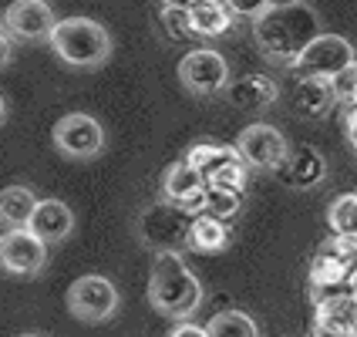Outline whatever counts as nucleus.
<instances>
[{"label": "nucleus", "instance_id": "f257e3e1", "mask_svg": "<svg viewBox=\"0 0 357 337\" xmlns=\"http://www.w3.org/2000/svg\"><path fill=\"white\" fill-rule=\"evenodd\" d=\"M324 34V24L320 14L307 3H277L270 7L259 20H253V40H257V51L270 64L277 68H294V61Z\"/></svg>", "mask_w": 357, "mask_h": 337}, {"label": "nucleus", "instance_id": "f03ea898", "mask_svg": "<svg viewBox=\"0 0 357 337\" xmlns=\"http://www.w3.org/2000/svg\"><path fill=\"white\" fill-rule=\"evenodd\" d=\"M202 283L182 253H155L149 270V304L169 320H189L202 307Z\"/></svg>", "mask_w": 357, "mask_h": 337}, {"label": "nucleus", "instance_id": "7ed1b4c3", "mask_svg": "<svg viewBox=\"0 0 357 337\" xmlns=\"http://www.w3.org/2000/svg\"><path fill=\"white\" fill-rule=\"evenodd\" d=\"M47 44L68 68L78 71H95L112 58V34L91 17H61Z\"/></svg>", "mask_w": 357, "mask_h": 337}, {"label": "nucleus", "instance_id": "20e7f679", "mask_svg": "<svg viewBox=\"0 0 357 337\" xmlns=\"http://www.w3.org/2000/svg\"><path fill=\"white\" fill-rule=\"evenodd\" d=\"M189 213H182L176 206L155 199L152 206H145L135 219V233L152 253H182L189 250V230H192Z\"/></svg>", "mask_w": 357, "mask_h": 337}, {"label": "nucleus", "instance_id": "39448f33", "mask_svg": "<svg viewBox=\"0 0 357 337\" xmlns=\"http://www.w3.org/2000/svg\"><path fill=\"white\" fill-rule=\"evenodd\" d=\"M51 142L64 159L71 162H91L105 156L108 149V135H105V125L88 112H68L54 121L51 128Z\"/></svg>", "mask_w": 357, "mask_h": 337}, {"label": "nucleus", "instance_id": "423d86ee", "mask_svg": "<svg viewBox=\"0 0 357 337\" xmlns=\"http://www.w3.org/2000/svg\"><path fill=\"white\" fill-rule=\"evenodd\" d=\"M178 84L196 95V98H213V95H222L229 88V61L222 58L219 51L199 44L192 51H185L178 58Z\"/></svg>", "mask_w": 357, "mask_h": 337}, {"label": "nucleus", "instance_id": "0eeeda50", "mask_svg": "<svg viewBox=\"0 0 357 337\" xmlns=\"http://www.w3.org/2000/svg\"><path fill=\"white\" fill-rule=\"evenodd\" d=\"M64 304H68V314L75 320H81V324H105V320H112L119 314L121 297L108 277L84 274V277H78L68 287Z\"/></svg>", "mask_w": 357, "mask_h": 337}, {"label": "nucleus", "instance_id": "6e6552de", "mask_svg": "<svg viewBox=\"0 0 357 337\" xmlns=\"http://www.w3.org/2000/svg\"><path fill=\"white\" fill-rule=\"evenodd\" d=\"M233 145L239 149L243 162H246L250 169H259V172H280L283 162L290 159V152H294L287 135H283L280 128H273V125H266V121L246 125Z\"/></svg>", "mask_w": 357, "mask_h": 337}, {"label": "nucleus", "instance_id": "1a4fd4ad", "mask_svg": "<svg viewBox=\"0 0 357 337\" xmlns=\"http://www.w3.org/2000/svg\"><path fill=\"white\" fill-rule=\"evenodd\" d=\"M357 61L354 44L340 34H320L297 61H294V71L300 78H337L344 68H351Z\"/></svg>", "mask_w": 357, "mask_h": 337}, {"label": "nucleus", "instance_id": "9d476101", "mask_svg": "<svg viewBox=\"0 0 357 337\" xmlns=\"http://www.w3.org/2000/svg\"><path fill=\"white\" fill-rule=\"evenodd\" d=\"M206 193H209L206 176H199L185 159L172 162L162 172L159 199L169 202V206H176V209H182V213H189V216H202L206 213Z\"/></svg>", "mask_w": 357, "mask_h": 337}, {"label": "nucleus", "instance_id": "9b49d317", "mask_svg": "<svg viewBox=\"0 0 357 337\" xmlns=\"http://www.w3.org/2000/svg\"><path fill=\"white\" fill-rule=\"evenodd\" d=\"M61 20L51 10L47 0H14L3 10V31L20 44H38V40H51L54 27Z\"/></svg>", "mask_w": 357, "mask_h": 337}, {"label": "nucleus", "instance_id": "f8f14e48", "mask_svg": "<svg viewBox=\"0 0 357 337\" xmlns=\"http://www.w3.org/2000/svg\"><path fill=\"white\" fill-rule=\"evenodd\" d=\"M0 260L7 274L17 277H38L47 267V243L34 230H3L0 237Z\"/></svg>", "mask_w": 357, "mask_h": 337}, {"label": "nucleus", "instance_id": "ddd939ff", "mask_svg": "<svg viewBox=\"0 0 357 337\" xmlns=\"http://www.w3.org/2000/svg\"><path fill=\"white\" fill-rule=\"evenodd\" d=\"M222 95L229 101V108L246 112V115H259L280 101V84L270 75H243V78L229 81V88Z\"/></svg>", "mask_w": 357, "mask_h": 337}, {"label": "nucleus", "instance_id": "4468645a", "mask_svg": "<svg viewBox=\"0 0 357 337\" xmlns=\"http://www.w3.org/2000/svg\"><path fill=\"white\" fill-rule=\"evenodd\" d=\"M280 179H283V186H290L297 193L317 189L320 182L327 179V159H324V152H320L317 145H297L290 152V159L283 162Z\"/></svg>", "mask_w": 357, "mask_h": 337}, {"label": "nucleus", "instance_id": "2eb2a0df", "mask_svg": "<svg viewBox=\"0 0 357 337\" xmlns=\"http://www.w3.org/2000/svg\"><path fill=\"white\" fill-rule=\"evenodd\" d=\"M75 226H78V219H75L71 206H68L64 199H40L38 213H34V219H31L27 230H34L47 246H58L64 239H71Z\"/></svg>", "mask_w": 357, "mask_h": 337}, {"label": "nucleus", "instance_id": "dca6fc26", "mask_svg": "<svg viewBox=\"0 0 357 337\" xmlns=\"http://www.w3.org/2000/svg\"><path fill=\"white\" fill-rule=\"evenodd\" d=\"M357 331V297L327 300L314 307V324H310V334L314 337H351Z\"/></svg>", "mask_w": 357, "mask_h": 337}, {"label": "nucleus", "instance_id": "f3484780", "mask_svg": "<svg viewBox=\"0 0 357 337\" xmlns=\"http://www.w3.org/2000/svg\"><path fill=\"white\" fill-rule=\"evenodd\" d=\"M337 101V91H334V78H300L297 88H294V112L300 119L317 121L324 115L334 112Z\"/></svg>", "mask_w": 357, "mask_h": 337}, {"label": "nucleus", "instance_id": "a211bd4d", "mask_svg": "<svg viewBox=\"0 0 357 337\" xmlns=\"http://www.w3.org/2000/svg\"><path fill=\"white\" fill-rule=\"evenodd\" d=\"M182 159L189 162L199 176H206V182H209V179L216 176V172H222L226 165L243 162V156H239L236 145H222V142H196V145L185 149Z\"/></svg>", "mask_w": 357, "mask_h": 337}, {"label": "nucleus", "instance_id": "6ab92c4d", "mask_svg": "<svg viewBox=\"0 0 357 337\" xmlns=\"http://www.w3.org/2000/svg\"><path fill=\"white\" fill-rule=\"evenodd\" d=\"M233 246V226L226 219H216L209 213L192 219V230H189V250L196 253H222Z\"/></svg>", "mask_w": 357, "mask_h": 337}, {"label": "nucleus", "instance_id": "aec40b11", "mask_svg": "<svg viewBox=\"0 0 357 337\" xmlns=\"http://www.w3.org/2000/svg\"><path fill=\"white\" fill-rule=\"evenodd\" d=\"M192 14V27H196L199 40H216L222 34H229L233 31V24H236V14L229 10V3L226 0H202L199 7L189 10Z\"/></svg>", "mask_w": 357, "mask_h": 337}, {"label": "nucleus", "instance_id": "412c9836", "mask_svg": "<svg viewBox=\"0 0 357 337\" xmlns=\"http://www.w3.org/2000/svg\"><path fill=\"white\" fill-rule=\"evenodd\" d=\"M40 199L34 196V189L27 186H7L3 196H0V219H3V230H24L31 226V219L38 213Z\"/></svg>", "mask_w": 357, "mask_h": 337}, {"label": "nucleus", "instance_id": "4be33fe9", "mask_svg": "<svg viewBox=\"0 0 357 337\" xmlns=\"http://www.w3.org/2000/svg\"><path fill=\"white\" fill-rule=\"evenodd\" d=\"M206 331H209V337H259L257 320L243 310H219L206 324Z\"/></svg>", "mask_w": 357, "mask_h": 337}, {"label": "nucleus", "instance_id": "5701e85b", "mask_svg": "<svg viewBox=\"0 0 357 337\" xmlns=\"http://www.w3.org/2000/svg\"><path fill=\"white\" fill-rule=\"evenodd\" d=\"M327 226L331 233H344V237L357 233V193L334 196V202L327 206Z\"/></svg>", "mask_w": 357, "mask_h": 337}, {"label": "nucleus", "instance_id": "b1692460", "mask_svg": "<svg viewBox=\"0 0 357 337\" xmlns=\"http://www.w3.org/2000/svg\"><path fill=\"white\" fill-rule=\"evenodd\" d=\"M159 24L165 31V38L176 40V44H196L199 34L192 27V14L189 10H178V7H162L159 10Z\"/></svg>", "mask_w": 357, "mask_h": 337}, {"label": "nucleus", "instance_id": "393cba45", "mask_svg": "<svg viewBox=\"0 0 357 337\" xmlns=\"http://www.w3.org/2000/svg\"><path fill=\"white\" fill-rule=\"evenodd\" d=\"M243 199H246V193H239V189L209 186V193H206V213L229 223L233 216H239V209H243Z\"/></svg>", "mask_w": 357, "mask_h": 337}, {"label": "nucleus", "instance_id": "a878e982", "mask_svg": "<svg viewBox=\"0 0 357 337\" xmlns=\"http://www.w3.org/2000/svg\"><path fill=\"white\" fill-rule=\"evenodd\" d=\"M351 277H354V270L351 267H344V263H337V260L331 257H314V263H310V280H307V287H327V283H351Z\"/></svg>", "mask_w": 357, "mask_h": 337}, {"label": "nucleus", "instance_id": "bb28decb", "mask_svg": "<svg viewBox=\"0 0 357 337\" xmlns=\"http://www.w3.org/2000/svg\"><path fill=\"white\" fill-rule=\"evenodd\" d=\"M334 91H337V101L344 108H354L357 105V61L334 78Z\"/></svg>", "mask_w": 357, "mask_h": 337}, {"label": "nucleus", "instance_id": "cd10ccee", "mask_svg": "<svg viewBox=\"0 0 357 337\" xmlns=\"http://www.w3.org/2000/svg\"><path fill=\"white\" fill-rule=\"evenodd\" d=\"M229 3V10L236 14V17H246V20H259L273 3L270 0H226Z\"/></svg>", "mask_w": 357, "mask_h": 337}, {"label": "nucleus", "instance_id": "c85d7f7f", "mask_svg": "<svg viewBox=\"0 0 357 337\" xmlns=\"http://www.w3.org/2000/svg\"><path fill=\"white\" fill-rule=\"evenodd\" d=\"M169 337H209V331L199 327V324H192V320H178L176 327L169 331Z\"/></svg>", "mask_w": 357, "mask_h": 337}, {"label": "nucleus", "instance_id": "c756f323", "mask_svg": "<svg viewBox=\"0 0 357 337\" xmlns=\"http://www.w3.org/2000/svg\"><path fill=\"white\" fill-rule=\"evenodd\" d=\"M344 135L351 142V149L357 152V105L354 108H344Z\"/></svg>", "mask_w": 357, "mask_h": 337}, {"label": "nucleus", "instance_id": "7c9ffc66", "mask_svg": "<svg viewBox=\"0 0 357 337\" xmlns=\"http://www.w3.org/2000/svg\"><path fill=\"white\" fill-rule=\"evenodd\" d=\"M0 44H3V68H10V61H14V44H17V40L3 31V40H0Z\"/></svg>", "mask_w": 357, "mask_h": 337}, {"label": "nucleus", "instance_id": "2f4dec72", "mask_svg": "<svg viewBox=\"0 0 357 337\" xmlns=\"http://www.w3.org/2000/svg\"><path fill=\"white\" fill-rule=\"evenodd\" d=\"M162 7H178V10H192V7H199L202 0H159Z\"/></svg>", "mask_w": 357, "mask_h": 337}, {"label": "nucleus", "instance_id": "473e14b6", "mask_svg": "<svg viewBox=\"0 0 357 337\" xmlns=\"http://www.w3.org/2000/svg\"><path fill=\"white\" fill-rule=\"evenodd\" d=\"M351 287H354V297H357V270H354V277H351Z\"/></svg>", "mask_w": 357, "mask_h": 337}, {"label": "nucleus", "instance_id": "72a5a7b5", "mask_svg": "<svg viewBox=\"0 0 357 337\" xmlns=\"http://www.w3.org/2000/svg\"><path fill=\"white\" fill-rule=\"evenodd\" d=\"M270 3H273V7H277V3H297V0H270Z\"/></svg>", "mask_w": 357, "mask_h": 337}, {"label": "nucleus", "instance_id": "f704fd0d", "mask_svg": "<svg viewBox=\"0 0 357 337\" xmlns=\"http://www.w3.org/2000/svg\"><path fill=\"white\" fill-rule=\"evenodd\" d=\"M20 337H40V334H20Z\"/></svg>", "mask_w": 357, "mask_h": 337}, {"label": "nucleus", "instance_id": "c9c22d12", "mask_svg": "<svg viewBox=\"0 0 357 337\" xmlns=\"http://www.w3.org/2000/svg\"><path fill=\"white\" fill-rule=\"evenodd\" d=\"M351 337H357V331H354V334H351Z\"/></svg>", "mask_w": 357, "mask_h": 337}, {"label": "nucleus", "instance_id": "e433bc0d", "mask_svg": "<svg viewBox=\"0 0 357 337\" xmlns=\"http://www.w3.org/2000/svg\"><path fill=\"white\" fill-rule=\"evenodd\" d=\"M354 193H357V189H354Z\"/></svg>", "mask_w": 357, "mask_h": 337}]
</instances>
